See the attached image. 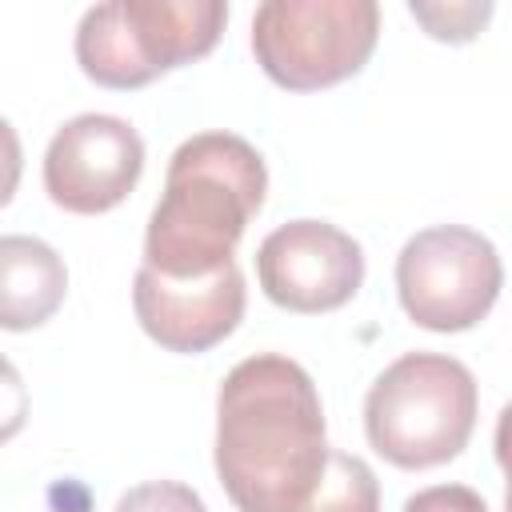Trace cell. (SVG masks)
<instances>
[{
	"label": "cell",
	"mask_w": 512,
	"mask_h": 512,
	"mask_svg": "<svg viewBox=\"0 0 512 512\" xmlns=\"http://www.w3.org/2000/svg\"><path fill=\"white\" fill-rule=\"evenodd\" d=\"M480 388L464 360L404 352L364 396V436L388 464L424 472L456 460L476 428Z\"/></svg>",
	"instance_id": "3"
},
{
	"label": "cell",
	"mask_w": 512,
	"mask_h": 512,
	"mask_svg": "<svg viewBox=\"0 0 512 512\" xmlns=\"http://www.w3.org/2000/svg\"><path fill=\"white\" fill-rule=\"evenodd\" d=\"M504 284L500 252L464 224H432L396 256V296L412 324L428 332L476 328Z\"/></svg>",
	"instance_id": "6"
},
{
	"label": "cell",
	"mask_w": 512,
	"mask_h": 512,
	"mask_svg": "<svg viewBox=\"0 0 512 512\" xmlns=\"http://www.w3.org/2000/svg\"><path fill=\"white\" fill-rule=\"evenodd\" d=\"M380 40L372 0H268L252 16V52L288 92H316L356 76Z\"/></svg>",
	"instance_id": "5"
},
{
	"label": "cell",
	"mask_w": 512,
	"mask_h": 512,
	"mask_svg": "<svg viewBox=\"0 0 512 512\" xmlns=\"http://www.w3.org/2000/svg\"><path fill=\"white\" fill-rule=\"evenodd\" d=\"M408 12L428 28L432 40L468 44L492 16V4H408Z\"/></svg>",
	"instance_id": "12"
},
{
	"label": "cell",
	"mask_w": 512,
	"mask_h": 512,
	"mask_svg": "<svg viewBox=\"0 0 512 512\" xmlns=\"http://www.w3.org/2000/svg\"><path fill=\"white\" fill-rule=\"evenodd\" d=\"M328 460L324 404L312 376L280 356L240 360L216 392L212 464L240 512H300Z\"/></svg>",
	"instance_id": "1"
},
{
	"label": "cell",
	"mask_w": 512,
	"mask_h": 512,
	"mask_svg": "<svg viewBox=\"0 0 512 512\" xmlns=\"http://www.w3.org/2000/svg\"><path fill=\"white\" fill-rule=\"evenodd\" d=\"M20 172H24L20 136H16V128L0 116V208L16 196V188H20Z\"/></svg>",
	"instance_id": "16"
},
{
	"label": "cell",
	"mask_w": 512,
	"mask_h": 512,
	"mask_svg": "<svg viewBox=\"0 0 512 512\" xmlns=\"http://www.w3.org/2000/svg\"><path fill=\"white\" fill-rule=\"evenodd\" d=\"M28 384L16 372V364L8 356H0V444H8L24 424H28Z\"/></svg>",
	"instance_id": "14"
},
{
	"label": "cell",
	"mask_w": 512,
	"mask_h": 512,
	"mask_svg": "<svg viewBox=\"0 0 512 512\" xmlns=\"http://www.w3.org/2000/svg\"><path fill=\"white\" fill-rule=\"evenodd\" d=\"M264 156L236 132L188 136L164 172L148 216L140 268L164 280H200L232 264L248 220L264 208Z\"/></svg>",
	"instance_id": "2"
},
{
	"label": "cell",
	"mask_w": 512,
	"mask_h": 512,
	"mask_svg": "<svg viewBox=\"0 0 512 512\" xmlns=\"http://www.w3.org/2000/svg\"><path fill=\"white\" fill-rule=\"evenodd\" d=\"M68 296L64 256L40 236H0V328L32 332Z\"/></svg>",
	"instance_id": "10"
},
{
	"label": "cell",
	"mask_w": 512,
	"mask_h": 512,
	"mask_svg": "<svg viewBox=\"0 0 512 512\" xmlns=\"http://www.w3.org/2000/svg\"><path fill=\"white\" fill-rule=\"evenodd\" d=\"M256 280L288 312H336L364 284V248L328 220H288L260 240Z\"/></svg>",
	"instance_id": "7"
},
{
	"label": "cell",
	"mask_w": 512,
	"mask_h": 512,
	"mask_svg": "<svg viewBox=\"0 0 512 512\" xmlns=\"http://www.w3.org/2000/svg\"><path fill=\"white\" fill-rule=\"evenodd\" d=\"M228 24L220 0H108L76 24V64L100 88H144L208 56Z\"/></svg>",
	"instance_id": "4"
},
{
	"label": "cell",
	"mask_w": 512,
	"mask_h": 512,
	"mask_svg": "<svg viewBox=\"0 0 512 512\" xmlns=\"http://www.w3.org/2000/svg\"><path fill=\"white\" fill-rule=\"evenodd\" d=\"M112 512H208V504L200 500L196 488L180 480H148L128 488Z\"/></svg>",
	"instance_id": "13"
},
{
	"label": "cell",
	"mask_w": 512,
	"mask_h": 512,
	"mask_svg": "<svg viewBox=\"0 0 512 512\" xmlns=\"http://www.w3.org/2000/svg\"><path fill=\"white\" fill-rule=\"evenodd\" d=\"M144 172L140 132L108 112H84L56 128L44 152V192L56 208L100 216L128 200Z\"/></svg>",
	"instance_id": "8"
},
{
	"label": "cell",
	"mask_w": 512,
	"mask_h": 512,
	"mask_svg": "<svg viewBox=\"0 0 512 512\" xmlns=\"http://www.w3.org/2000/svg\"><path fill=\"white\" fill-rule=\"evenodd\" d=\"M248 288L240 264H224L200 280H164L148 268H136L132 312L140 328L168 352L196 356L224 344L244 320Z\"/></svg>",
	"instance_id": "9"
},
{
	"label": "cell",
	"mask_w": 512,
	"mask_h": 512,
	"mask_svg": "<svg viewBox=\"0 0 512 512\" xmlns=\"http://www.w3.org/2000/svg\"><path fill=\"white\" fill-rule=\"evenodd\" d=\"M400 512H488V504L468 484H432L408 496Z\"/></svg>",
	"instance_id": "15"
},
{
	"label": "cell",
	"mask_w": 512,
	"mask_h": 512,
	"mask_svg": "<svg viewBox=\"0 0 512 512\" xmlns=\"http://www.w3.org/2000/svg\"><path fill=\"white\" fill-rule=\"evenodd\" d=\"M300 512H380V480L368 460L328 448L324 472L312 484Z\"/></svg>",
	"instance_id": "11"
}]
</instances>
